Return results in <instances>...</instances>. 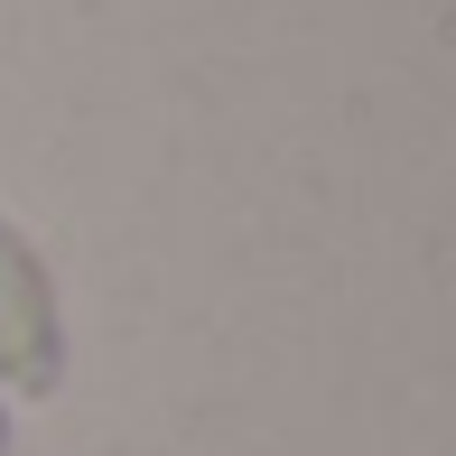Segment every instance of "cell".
<instances>
[{"mask_svg": "<svg viewBox=\"0 0 456 456\" xmlns=\"http://www.w3.org/2000/svg\"><path fill=\"white\" fill-rule=\"evenodd\" d=\"M66 372H75V336H66L56 271L37 252V233L0 205V401L37 410L66 391Z\"/></svg>", "mask_w": 456, "mask_h": 456, "instance_id": "obj_1", "label": "cell"}, {"mask_svg": "<svg viewBox=\"0 0 456 456\" xmlns=\"http://www.w3.org/2000/svg\"><path fill=\"white\" fill-rule=\"evenodd\" d=\"M0 456H19V410L0 401Z\"/></svg>", "mask_w": 456, "mask_h": 456, "instance_id": "obj_2", "label": "cell"}]
</instances>
